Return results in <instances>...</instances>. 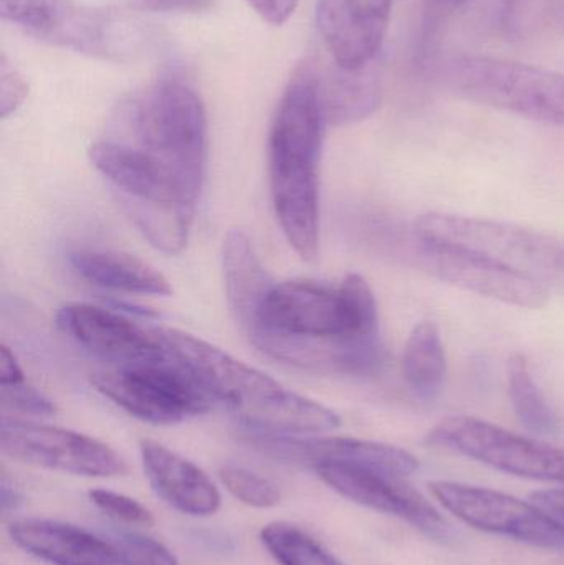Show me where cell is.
Segmentation results:
<instances>
[{"mask_svg": "<svg viewBox=\"0 0 564 565\" xmlns=\"http://www.w3.org/2000/svg\"><path fill=\"white\" fill-rule=\"evenodd\" d=\"M247 335L270 358L315 374L370 377L386 364L376 298L357 274L338 286L275 285Z\"/></svg>", "mask_w": 564, "mask_h": 565, "instance_id": "cell-1", "label": "cell"}, {"mask_svg": "<svg viewBox=\"0 0 564 565\" xmlns=\"http://www.w3.org/2000/svg\"><path fill=\"white\" fill-rule=\"evenodd\" d=\"M323 109L313 63L298 66L278 103L268 135V172L275 214L304 260L320 250V168Z\"/></svg>", "mask_w": 564, "mask_h": 565, "instance_id": "cell-2", "label": "cell"}, {"mask_svg": "<svg viewBox=\"0 0 564 565\" xmlns=\"http://www.w3.org/2000/svg\"><path fill=\"white\" fill-rule=\"evenodd\" d=\"M169 352L188 365L217 404L245 427L285 435H317L340 427V415L295 394L264 372L178 329L161 328Z\"/></svg>", "mask_w": 564, "mask_h": 565, "instance_id": "cell-3", "label": "cell"}, {"mask_svg": "<svg viewBox=\"0 0 564 565\" xmlns=\"http://www.w3.org/2000/svg\"><path fill=\"white\" fill-rule=\"evenodd\" d=\"M119 141L138 146L168 166L201 195L207 169L209 132L204 103L178 70L162 73L119 109Z\"/></svg>", "mask_w": 564, "mask_h": 565, "instance_id": "cell-4", "label": "cell"}, {"mask_svg": "<svg viewBox=\"0 0 564 565\" xmlns=\"http://www.w3.org/2000/svg\"><path fill=\"white\" fill-rule=\"evenodd\" d=\"M423 68L430 82L460 98L564 126L563 73L467 53L427 55Z\"/></svg>", "mask_w": 564, "mask_h": 565, "instance_id": "cell-5", "label": "cell"}, {"mask_svg": "<svg viewBox=\"0 0 564 565\" xmlns=\"http://www.w3.org/2000/svg\"><path fill=\"white\" fill-rule=\"evenodd\" d=\"M414 234L433 244L482 255L546 286H564V241L539 231L464 215H421Z\"/></svg>", "mask_w": 564, "mask_h": 565, "instance_id": "cell-6", "label": "cell"}, {"mask_svg": "<svg viewBox=\"0 0 564 565\" xmlns=\"http://www.w3.org/2000/svg\"><path fill=\"white\" fill-rule=\"evenodd\" d=\"M92 384L126 414L155 425L181 424L217 404L198 375L172 354L161 361L113 365L96 372Z\"/></svg>", "mask_w": 564, "mask_h": 565, "instance_id": "cell-7", "label": "cell"}, {"mask_svg": "<svg viewBox=\"0 0 564 565\" xmlns=\"http://www.w3.org/2000/svg\"><path fill=\"white\" fill-rule=\"evenodd\" d=\"M429 440L513 477L564 484L562 448L522 437L480 418L467 415L446 418L434 428Z\"/></svg>", "mask_w": 564, "mask_h": 565, "instance_id": "cell-8", "label": "cell"}, {"mask_svg": "<svg viewBox=\"0 0 564 565\" xmlns=\"http://www.w3.org/2000/svg\"><path fill=\"white\" fill-rule=\"evenodd\" d=\"M433 497L467 526L530 546L564 551V526L533 503L489 488L434 481Z\"/></svg>", "mask_w": 564, "mask_h": 565, "instance_id": "cell-9", "label": "cell"}, {"mask_svg": "<svg viewBox=\"0 0 564 565\" xmlns=\"http://www.w3.org/2000/svg\"><path fill=\"white\" fill-rule=\"evenodd\" d=\"M0 450L20 463L88 478L121 477L126 461L109 445L66 428L3 417Z\"/></svg>", "mask_w": 564, "mask_h": 565, "instance_id": "cell-10", "label": "cell"}, {"mask_svg": "<svg viewBox=\"0 0 564 565\" xmlns=\"http://www.w3.org/2000/svg\"><path fill=\"white\" fill-rule=\"evenodd\" d=\"M411 257L439 280L519 308L540 309L550 301L549 286L482 255L433 244L414 234Z\"/></svg>", "mask_w": 564, "mask_h": 565, "instance_id": "cell-11", "label": "cell"}, {"mask_svg": "<svg viewBox=\"0 0 564 565\" xmlns=\"http://www.w3.org/2000/svg\"><path fill=\"white\" fill-rule=\"evenodd\" d=\"M313 470L331 490L360 507L400 518L436 540H444L449 534L439 511L403 477L334 461L317 465Z\"/></svg>", "mask_w": 564, "mask_h": 565, "instance_id": "cell-12", "label": "cell"}, {"mask_svg": "<svg viewBox=\"0 0 564 565\" xmlns=\"http://www.w3.org/2000/svg\"><path fill=\"white\" fill-rule=\"evenodd\" d=\"M56 326L76 344L115 365L161 361L171 355L161 328H146L99 306L70 302L56 312Z\"/></svg>", "mask_w": 564, "mask_h": 565, "instance_id": "cell-13", "label": "cell"}, {"mask_svg": "<svg viewBox=\"0 0 564 565\" xmlns=\"http://www.w3.org/2000/svg\"><path fill=\"white\" fill-rule=\"evenodd\" d=\"M245 440L275 460L307 465L350 463L386 471L407 478L419 468V461L409 451L377 441L358 440L348 437H308V435L272 434V431L247 428Z\"/></svg>", "mask_w": 564, "mask_h": 565, "instance_id": "cell-14", "label": "cell"}, {"mask_svg": "<svg viewBox=\"0 0 564 565\" xmlns=\"http://www.w3.org/2000/svg\"><path fill=\"white\" fill-rule=\"evenodd\" d=\"M393 0H318L317 25L337 65L361 68L376 60L387 29Z\"/></svg>", "mask_w": 564, "mask_h": 565, "instance_id": "cell-15", "label": "cell"}, {"mask_svg": "<svg viewBox=\"0 0 564 565\" xmlns=\"http://www.w3.org/2000/svg\"><path fill=\"white\" fill-rule=\"evenodd\" d=\"M139 454L149 484L166 504L195 518L212 516L221 510L217 487L198 465L152 440H142Z\"/></svg>", "mask_w": 564, "mask_h": 565, "instance_id": "cell-16", "label": "cell"}, {"mask_svg": "<svg viewBox=\"0 0 564 565\" xmlns=\"http://www.w3.org/2000/svg\"><path fill=\"white\" fill-rule=\"evenodd\" d=\"M17 547L52 565H119L115 547L95 533L52 520H22L9 526Z\"/></svg>", "mask_w": 564, "mask_h": 565, "instance_id": "cell-17", "label": "cell"}, {"mask_svg": "<svg viewBox=\"0 0 564 565\" xmlns=\"http://www.w3.org/2000/svg\"><path fill=\"white\" fill-rule=\"evenodd\" d=\"M315 76L327 125H354L380 108L381 83L373 63L361 68H344L333 62V66L323 72L315 66Z\"/></svg>", "mask_w": 564, "mask_h": 565, "instance_id": "cell-18", "label": "cell"}, {"mask_svg": "<svg viewBox=\"0 0 564 565\" xmlns=\"http://www.w3.org/2000/svg\"><path fill=\"white\" fill-rule=\"evenodd\" d=\"M222 262L228 306L241 328L247 332L257 321L262 306L275 282L262 267L251 238L242 231L228 232L224 241Z\"/></svg>", "mask_w": 564, "mask_h": 565, "instance_id": "cell-19", "label": "cell"}, {"mask_svg": "<svg viewBox=\"0 0 564 565\" xmlns=\"http://www.w3.org/2000/svg\"><path fill=\"white\" fill-rule=\"evenodd\" d=\"M73 270L83 280L136 295H171V285L156 268L131 255L118 252L85 250L70 255Z\"/></svg>", "mask_w": 564, "mask_h": 565, "instance_id": "cell-20", "label": "cell"}, {"mask_svg": "<svg viewBox=\"0 0 564 565\" xmlns=\"http://www.w3.org/2000/svg\"><path fill=\"white\" fill-rule=\"evenodd\" d=\"M403 372L419 397L439 394L446 381L447 358L436 322L421 321L414 326L404 348Z\"/></svg>", "mask_w": 564, "mask_h": 565, "instance_id": "cell-21", "label": "cell"}, {"mask_svg": "<svg viewBox=\"0 0 564 565\" xmlns=\"http://www.w3.org/2000/svg\"><path fill=\"white\" fill-rule=\"evenodd\" d=\"M78 9L73 0H0L3 20L56 46H62Z\"/></svg>", "mask_w": 564, "mask_h": 565, "instance_id": "cell-22", "label": "cell"}, {"mask_svg": "<svg viewBox=\"0 0 564 565\" xmlns=\"http://www.w3.org/2000/svg\"><path fill=\"white\" fill-rule=\"evenodd\" d=\"M509 395L519 420L533 434L552 435L558 430L555 412L533 381L529 362L522 354H513L507 365Z\"/></svg>", "mask_w": 564, "mask_h": 565, "instance_id": "cell-23", "label": "cell"}, {"mask_svg": "<svg viewBox=\"0 0 564 565\" xmlns=\"http://www.w3.org/2000/svg\"><path fill=\"white\" fill-rule=\"evenodd\" d=\"M260 541L280 565H344L307 531L285 521L264 526Z\"/></svg>", "mask_w": 564, "mask_h": 565, "instance_id": "cell-24", "label": "cell"}, {"mask_svg": "<svg viewBox=\"0 0 564 565\" xmlns=\"http://www.w3.org/2000/svg\"><path fill=\"white\" fill-rule=\"evenodd\" d=\"M219 478L228 493L247 507L268 510L280 503L281 494L277 484L248 468L225 465L219 470Z\"/></svg>", "mask_w": 564, "mask_h": 565, "instance_id": "cell-25", "label": "cell"}, {"mask_svg": "<svg viewBox=\"0 0 564 565\" xmlns=\"http://www.w3.org/2000/svg\"><path fill=\"white\" fill-rule=\"evenodd\" d=\"M109 543L115 547L119 565H179L171 550L145 534L119 531L109 537Z\"/></svg>", "mask_w": 564, "mask_h": 565, "instance_id": "cell-26", "label": "cell"}, {"mask_svg": "<svg viewBox=\"0 0 564 565\" xmlns=\"http://www.w3.org/2000/svg\"><path fill=\"white\" fill-rule=\"evenodd\" d=\"M88 498L95 504L96 510L102 511L105 516L116 523L141 527H151L155 524L151 511L126 494L109 490H92Z\"/></svg>", "mask_w": 564, "mask_h": 565, "instance_id": "cell-27", "label": "cell"}, {"mask_svg": "<svg viewBox=\"0 0 564 565\" xmlns=\"http://www.w3.org/2000/svg\"><path fill=\"white\" fill-rule=\"evenodd\" d=\"M550 0H500L499 26L509 36L525 35L536 19H550Z\"/></svg>", "mask_w": 564, "mask_h": 565, "instance_id": "cell-28", "label": "cell"}, {"mask_svg": "<svg viewBox=\"0 0 564 565\" xmlns=\"http://www.w3.org/2000/svg\"><path fill=\"white\" fill-rule=\"evenodd\" d=\"M29 96V83L22 73L7 58L6 53L0 56V116L9 118L17 111Z\"/></svg>", "mask_w": 564, "mask_h": 565, "instance_id": "cell-29", "label": "cell"}, {"mask_svg": "<svg viewBox=\"0 0 564 565\" xmlns=\"http://www.w3.org/2000/svg\"><path fill=\"white\" fill-rule=\"evenodd\" d=\"M2 402L12 411L35 415V417H50L56 412L52 401L26 382L2 387Z\"/></svg>", "mask_w": 564, "mask_h": 565, "instance_id": "cell-30", "label": "cell"}, {"mask_svg": "<svg viewBox=\"0 0 564 565\" xmlns=\"http://www.w3.org/2000/svg\"><path fill=\"white\" fill-rule=\"evenodd\" d=\"M212 3L214 0H131L132 9L142 12H202Z\"/></svg>", "mask_w": 564, "mask_h": 565, "instance_id": "cell-31", "label": "cell"}, {"mask_svg": "<svg viewBox=\"0 0 564 565\" xmlns=\"http://www.w3.org/2000/svg\"><path fill=\"white\" fill-rule=\"evenodd\" d=\"M248 6L272 25H281L294 15L298 0H247Z\"/></svg>", "mask_w": 564, "mask_h": 565, "instance_id": "cell-32", "label": "cell"}, {"mask_svg": "<svg viewBox=\"0 0 564 565\" xmlns=\"http://www.w3.org/2000/svg\"><path fill=\"white\" fill-rule=\"evenodd\" d=\"M532 503L543 513L564 526V488L560 490L536 491L532 494Z\"/></svg>", "mask_w": 564, "mask_h": 565, "instance_id": "cell-33", "label": "cell"}, {"mask_svg": "<svg viewBox=\"0 0 564 565\" xmlns=\"http://www.w3.org/2000/svg\"><path fill=\"white\" fill-rule=\"evenodd\" d=\"M25 382L22 367L17 362L15 355L7 345L0 348V387L22 384Z\"/></svg>", "mask_w": 564, "mask_h": 565, "instance_id": "cell-34", "label": "cell"}, {"mask_svg": "<svg viewBox=\"0 0 564 565\" xmlns=\"http://www.w3.org/2000/svg\"><path fill=\"white\" fill-rule=\"evenodd\" d=\"M20 503H22V497H20L19 491L10 487L7 480H2V484H0V504H2L3 513L15 510Z\"/></svg>", "mask_w": 564, "mask_h": 565, "instance_id": "cell-35", "label": "cell"}, {"mask_svg": "<svg viewBox=\"0 0 564 565\" xmlns=\"http://www.w3.org/2000/svg\"><path fill=\"white\" fill-rule=\"evenodd\" d=\"M466 2L467 0H429L430 7L437 12H454Z\"/></svg>", "mask_w": 564, "mask_h": 565, "instance_id": "cell-36", "label": "cell"}, {"mask_svg": "<svg viewBox=\"0 0 564 565\" xmlns=\"http://www.w3.org/2000/svg\"><path fill=\"white\" fill-rule=\"evenodd\" d=\"M550 19L555 20L558 25H564V0H553Z\"/></svg>", "mask_w": 564, "mask_h": 565, "instance_id": "cell-37", "label": "cell"}]
</instances>
